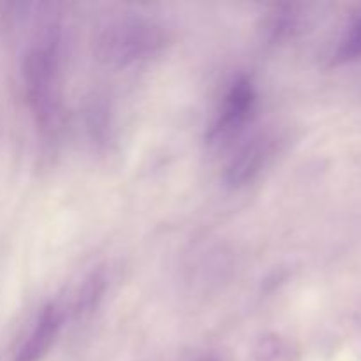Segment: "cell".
Instances as JSON below:
<instances>
[{
    "label": "cell",
    "mask_w": 361,
    "mask_h": 361,
    "mask_svg": "<svg viewBox=\"0 0 361 361\" xmlns=\"http://www.w3.org/2000/svg\"><path fill=\"white\" fill-rule=\"evenodd\" d=\"M60 30L49 28L30 48L23 63V83L27 101L42 126L55 120L59 104Z\"/></svg>",
    "instance_id": "1"
},
{
    "label": "cell",
    "mask_w": 361,
    "mask_h": 361,
    "mask_svg": "<svg viewBox=\"0 0 361 361\" xmlns=\"http://www.w3.org/2000/svg\"><path fill=\"white\" fill-rule=\"evenodd\" d=\"M204 361H217V360H212V358H210V360H204Z\"/></svg>",
    "instance_id": "8"
},
{
    "label": "cell",
    "mask_w": 361,
    "mask_h": 361,
    "mask_svg": "<svg viewBox=\"0 0 361 361\" xmlns=\"http://www.w3.org/2000/svg\"><path fill=\"white\" fill-rule=\"evenodd\" d=\"M361 59V18L351 25L345 37L341 41L337 53H335V60L338 63L355 62Z\"/></svg>",
    "instance_id": "6"
},
{
    "label": "cell",
    "mask_w": 361,
    "mask_h": 361,
    "mask_svg": "<svg viewBox=\"0 0 361 361\" xmlns=\"http://www.w3.org/2000/svg\"><path fill=\"white\" fill-rule=\"evenodd\" d=\"M256 101V90L249 78H238L229 88L214 123L207 134L210 143H224L231 136H235L247 118L250 116Z\"/></svg>",
    "instance_id": "3"
},
{
    "label": "cell",
    "mask_w": 361,
    "mask_h": 361,
    "mask_svg": "<svg viewBox=\"0 0 361 361\" xmlns=\"http://www.w3.org/2000/svg\"><path fill=\"white\" fill-rule=\"evenodd\" d=\"M102 289H104V279L101 275H94L90 281H87L80 295V300H78V312H88L95 305V302L101 298Z\"/></svg>",
    "instance_id": "7"
},
{
    "label": "cell",
    "mask_w": 361,
    "mask_h": 361,
    "mask_svg": "<svg viewBox=\"0 0 361 361\" xmlns=\"http://www.w3.org/2000/svg\"><path fill=\"white\" fill-rule=\"evenodd\" d=\"M271 152V141L267 136H257L235 155L226 171V182L231 187L245 185L252 180L267 162Z\"/></svg>",
    "instance_id": "5"
},
{
    "label": "cell",
    "mask_w": 361,
    "mask_h": 361,
    "mask_svg": "<svg viewBox=\"0 0 361 361\" xmlns=\"http://www.w3.org/2000/svg\"><path fill=\"white\" fill-rule=\"evenodd\" d=\"M62 321V310L59 307L53 303L44 307L14 361H41L44 358L59 337Z\"/></svg>",
    "instance_id": "4"
},
{
    "label": "cell",
    "mask_w": 361,
    "mask_h": 361,
    "mask_svg": "<svg viewBox=\"0 0 361 361\" xmlns=\"http://www.w3.org/2000/svg\"><path fill=\"white\" fill-rule=\"evenodd\" d=\"M162 42L164 34L157 25L143 18H126L113 21L102 30L97 41V51L101 59L126 66L157 53Z\"/></svg>",
    "instance_id": "2"
}]
</instances>
